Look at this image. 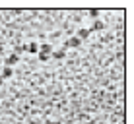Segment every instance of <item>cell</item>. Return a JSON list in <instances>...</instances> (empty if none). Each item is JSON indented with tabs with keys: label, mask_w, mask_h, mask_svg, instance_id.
<instances>
[{
	"label": "cell",
	"mask_w": 134,
	"mask_h": 124,
	"mask_svg": "<svg viewBox=\"0 0 134 124\" xmlns=\"http://www.w3.org/2000/svg\"><path fill=\"white\" fill-rule=\"evenodd\" d=\"M0 78H2V80H4V78H12V68H4V72H2V76H0Z\"/></svg>",
	"instance_id": "ba28073f"
},
{
	"label": "cell",
	"mask_w": 134,
	"mask_h": 124,
	"mask_svg": "<svg viewBox=\"0 0 134 124\" xmlns=\"http://www.w3.org/2000/svg\"><path fill=\"white\" fill-rule=\"evenodd\" d=\"M90 16L91 17H97L99 16V10H90Z\"/></svg>",
	"instance_id": "8fae6325"
},
{
	"label": "cell",
	"mask_w": 134,
	"mask_h": 124,
	"mask_svg": "<svg viewBox=\"0 0 134 124\" xmlns=\"http://www.w3.org/2000/svg\"><path fill=\"white\" fill-rule=\"evenodd\" d=\"M37 54H39V60L41 62H47L49 60V54H43V52H37Z\"/></svg>",
	"instance_id": "30bf717a"
},
{
	"label": "cell",
	"mask_w": 134,
	"mask_h": 124,
	"mask_svg": "<svg viewBox=\"0 0 134 124\" xmlns=\"http://www.w3.org/2000/svg\"><path fill=\"white\" fill-rule=\"evenodd\" d=\"M39 52L49 54V56H51V54H53V47H51L49 43H45V45H41V47H39Z\"/></svg>",
	"instance_id": "3957f363"
},
{
	"label": "cell",
	"mask_w": 134,
	"mask_h": 124,
	"mask_svg": "<svg viewBox=\"0 0 134 124\" xmlns=\"http://www.w3.org/2000/svg\"><path fill=\"white\" fill-rule=\"evenodd\" d=\"M90 33H91L90 29H80V31H78V39H80V41H84V39L90 37Z\"/></svg>",
	"instance_id": "5b68a950"
},
{
	"label": "cell",
	"mask_w": 134,
	"mask_h": 124,
	"mask_svg": "<svg viewBox=\"0 0 134 124\" xmlns=\"http://www.w3.org/2000/svg\"><path fill=\"white\" fill-rule=\"evenodd\" d=\"M103 21H99V20H95V23H93V27H91V29L90 31H101V29H103Z\"/></svg>",
	"instance_id": "52a82bcc"
},
{
	"label": "cell",
	"mask_w": 134,
	"mask_h": 124,
	"mask_svg": "<svg viewBox=\"0 0 134 124\" xmlns=\"http://www.w3.org/2000/svg\"><path fill=\"white\" fill-rule=\"evenodd\" d=\"M27 52L37 54V52H39V45H37V43H29V45H27Z\"/></svg>",
	"instance_id": "8992f818"
},
{
	"label": "cell",
	"mask_w": 134,
	"mask_h": 124,
	"mask_svg": "<svg viewBox=\"0 0 134 124\" xmlns=\"http://www.w3.org/2000/svg\"><path fill=\"white\" fill-rule=\"evenodd\" d=\"M20 52H27V45H24V47H16V52H14V54H20Z\"/></svg>",
	"instance_id": "9c48e42d"
},
{
	"label": "cell",
	"mask_w": 134,
	"mask_h": 124,
	"mask_svg": "<svg viewBox=\"0 0 134 124\" xmlns=\"http://www.w3.org/2000/svg\"><path fill=\"white\" fill-rule=\"evenodd\" d=\"M82 45V41L78 39V37H72V39H68L66 43H64V50L66 49H76V47H80Z\"/></svg>",
	"instance_id": "6da1fadb"
},
{
	"label": "cell",
	"mask_w": 134,
	"mask_h": 124,
	"mask_svg": "<svg viewBox=\"0 0 134 124\" xmlns=\"http://www.w3.org/2000/svg\"><path fill=\"white\" fill-rule=\"evenodd\" d=\"M16 62H20V56H18V54H10V56H8V60H6V66L12 68Z\"/></svg>",
	"instance_id": "7a4b0ae2"
},
{
	"label": "cell",
	"mask_w": 134,
	"mask_h": 124,
	"mask_svg": "<svg viewBox=\"0 0 134 124\" xmlns=\"http://www.w3.org/2000/svg\"><path fill=\"white\" fill-rule=\"evenodd\" d=\"M2 81H4V80H2V78H0V85H2Z\"/></svg>",
	"instance_id": "7c38bea8"
},
{
	"label": "cell",
	"mask_w": 134,
	"mask_h": 124,
	"mask_svg": "<svg viewBox=\"0 0 134 124\" xmlns=\"http://www.w3.org/2000/svg\"><path fill=\"white\" fill-rule=\"evenodd\" d=\"M53 58H57V60H62L64 56H66V50L64 49H60V50H53V54H51Z\"/></svg>",
	"instance_id": "277c9868"
}]
</instances>
